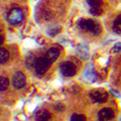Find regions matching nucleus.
<instances>
[{"label": "nucleus", "instance_id": "f257e3e1", "mask_svg": "<svg viewBox=\"0 0 121 121\" xmlns=\"http://www.w3.org/2000/svg\"><path fill=\"white\" fill-rule=\"evenodd\" d=\"M78 26L79 28H82L83 30H86V31H90L92 32L94 35H99L102 31V27L101 25L94 22L93 19H79L78 21Z\"/></svg>", "mask_w": 121, "mask_h": 121}, {"label": "nucleus", "instance_id": "f03ea898", "mask_svg": "<svg viewBox=\"0 0 121 121\" xmlns=\"http://www.w3.org/2000/svg\"><path fill=\"white\" fill-rule=\"evenodd\" d=\"M89 97L91 98V100L93 101L94 103L102 104V103L107 102V100L108 98V95L104 89L99 88V89L91 90V92L89 93Z\"/></svg>", "mask_w": 121, "mask_h": 121}, {"label": "nucleus", "instance_id": "7ed1b4c3", "mask_svg": "<svg viewBox=\"0 0 121 121\" xmlns=\"http://www.w3.org/2000/svg\"><path fill=\"white\" fill-rule=\"evenodd\" d=\"M7 19H8V22L12 24H18L19 22H22L23 19V13L21 9L14 8L9 11V13L7 15Z\"/></svg>", "mask_w": 121, "mask_h": 121}, {"label": "nucleus", "instance_id": "20e7f679", "mask_svg": "<svg viewBox=\"0 0 121 121\" xmlns=\"http://www.w3.org/2000/svg\"><path fill=\"white\" fill-rule=\"evenodd\" d=\"M60 72L64 77H73L76 75V66L72 62H63L60 64Z\"/></svg>", "mask_w": 121, "mask_h": 121}, {"label": "nucleus", "instance_id": "39448f33", "mask_svg": "<svg viewBox=\"0 0 121 121\" xmlns=\"http://www.w3.org/2000/svg\"><path fill=\"white\" fill-rule=\"evenodd\" d=\"M48 66H49V63L46 59V57H39L37 58V61H36L34 68L38 75H44L47 72V70L48 69Z\"/></svg>", "mask_w": 121, "mask_h": 121}, {"label": "nucleus", "instance_id": "423d86ee", "mask_svg": "<svg viewBox=\"0 0 121 121\" xmlns=\"http://www.w3.org/2000/svg\"><path fill=\"white\" fill-rule=\"evenodd\" d=\"M12 84L17 89L22 88L25 85V76L23 75V73L17 72L12 78Z\"/></svg>", "mask_w": 121, "mask_h": 121}, {"label": "nucleus", "instance_id": "0eeeda50", "mask_svg": "<svg viewBox=\"0 0 121 121\" xmlns=\"http://www.w3.org/2000/svg\"><path fill=\"white\" fill-rule=\"evenodd\" d=\"M113 112L112 109H110L108 108H102L98 113V119L100 121H108L109 119H112L113 117Z\"/></svg>", "mask_w": 121, "mask_h": 121}, {"label": "nucleus", "instance_id": "6e6552de", "mask_svg": "<svg viewBox=\"0 0 121 121\" xmlns=\"http://www.w3.org/2000/svg\"><path fill=\"white\" fill-rule=\"evenodd\" d=\"M58 56H59V50L57 48H49L48 52H46V55H45L46 59L48 61L49 64L50 63H53L55 60L58 58Z\"/></svg>", "mask_w": 121, "mask_h": 121}, {"label": "nucleus", "instance_id": "1a4fd4ad", "mask_svg": "<svg viewBox=\"0 0 121 121\" xmlns=\"http://www.w3.org/2000/svg\"><path fill=\"white\" fill-rule=\"evenodd\" d=\"M50 118V113L48 110H41L36 114V120L37 121H48Z\"/></svg>", "mask_w": 121, "mask_h": 121}, {"label": "nucleus", "instance_id": "9d476101", "mask_svg": "<svg viewBox=\"0 0 121 121\" xmlns=\"http://www.w3.org/2000/svg\"><path fill=\"white\" fill-rule=\"evenodd\" d=\"M8 59H9V52L7 49L1 48V49H0V63L1 64L6 63Z\"/></svg>", "mask_w": 121, "mask_h": 121}, {"label": "nucleus", "instance_id": "9b49d317", "mask_svg": "<svg viewBox=\"0 0 121 121\" xmlns=\"http://www.w3.org/2000/svg\"><path fill=\"white\" fill-rule=\"evenodd\" d=\"M113 31L117 34H121V16H118L113 22Z\"/></svg>", "mask_w": 121, "mask_h": 121}, {"label": "nucleus", "instance_id": "f8f14e48", "mask_svg": "<svg viewBox=\"0 0 121 121\" xmlns=\"http://www.w3.org/2000/svg\"><path fill=\"white\" fill-rule=\"evenodd\" d=\"M36 61H37V58L34 55H29V56H27V58L25 60V64L29 69H31V68L35 67Z\"/></svg>", "mask_w": 121, "mask_h": 121}, {"label": "nucleus", "instance_id": "ddd939ff", "mask_svg": "<svg viewBox=\"0 0 121 121\" xmlns=\"http://www.w3.org/2000/svg\"><path fill=\"white\" fill-rule=\"evenodd\" d=\"M60 30H61V27L60 26H53V27H49L47 30V33H48V35L53 37L60 32Z\"/></svg>", "mask_w": 121, "mask_h": 121}, {"label": "nucleus", "instance_id": "4468645a", "mask_svg": "<svg viewBox=\"0 0 121 121\" xmlns=\"http://www.w3.org/2000/svg\"><path fill=\"white\" fill-rule=\"evenodd\" d=\"M9 83H10V82L7 78L1 77V78H0V90H1V91L6 90L9 86Z\"/></svg>", "mask_w": 121, "mask_h": 121}, {"label": "nucleus", "instance_id": "2eb2a0df", "mask_svg": "<svg viewBox=\"0 0 121 121\" xmlns=\"http://www.w3.org/2000/svg\"><path fill=\"white\" fill-rule=\"evenodd\" d=\"M89 12L93 16H100V15H102L103 10L101 7H90Z\"/></svg>", "mask_w": 121, "mask_h": 121}, {"label": "nucleus", "instance_id": "dca6fc26", "mask_svg": "<svg viewBox=\"0 0 121 121\" xmlns=\"http://www.w3.org/2000/svg\"><path fill=\"white\" fill-rule=\"evenodd\" d=\"M86 2L90 7H101L103 4L102 0H86Z\"/></svg>", "mask_w": 121, "mask_h": 121}, {"label": "nucleus", "instance_id": "f3484780", "mask_svg": "<svg viewBox=\"0 0 121 121\" xmlns=\"http://www.w3.org/2000/svg\"><path fill=\"white\" fill-rule=\"evenodd\" d=\"M70 121H86V118L83 114H73L71 117V120Z\"/></svg>", "mask_w": 121, "mask_h": 121}, {"label": "nucleus", "instance_id": "a211bd4d", "mask_svg": "<svg viewBox=\"0 0 121 121\" xmlns=\"http://www.w3.org/2000/svg\"><path fill=\"white\" fill-rule=\"evenodd\" d=\"M112 50L113 52H121V43H119V42L115 43L114 46L112 47Z\"/></svg>", "mask_w": 121, "mask_h": 121}, {"label": "nucleus", "instance_id": "6ab92c4d", "mask_svg": "<svg viewBox=\"0 0 121 121\" xmlns=\"http://www.w3.org/2000/svg\"><path fill=\"white\" fill-rule=\"evenodd\" d=\"M64 108H65V107L62 105V104H57L56 106H55V109L56 110H58V112H63V110H64Z\"/></svg>", "mask_w": 121, "mask_h": 121}, {"label": "nucleus", "instance_id": "aec40b11", "mask_svg": "<svg viewBox=\"0 0 121 121\" xmlns=\"http://www.w3.org/2000/svg\"><path fill=\"white\" fill-rule=\"evenodd\" d=\"M1 44H3V35H1Z\"/></svg>", "mask_w": 121, "mask_h": 121}]
</instances>
